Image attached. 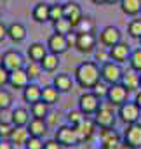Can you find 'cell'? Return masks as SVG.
Masks as SVG:
<instances>
[{"mask_svg": "<svg viewBox=\"0 0 141 149\" xmlns=\"http://www.w3.org/2000/svg\"><path fill=\"white\" fill-rule=\"evenodd\" d=\"M30 113H32V116L33 118H40V120H45L47 118V114H49V106L44 102V101H38V102H33L32 106H30Z\"/></svg>", "mask_w": 141, "mask_h": 149, "instance_id": "31", "label": "cell"}, {"mask_svg": "<svg viewBox=\"0 0 141 149\" xmlns=\"http://www.w3.org/2000/svg\"><path fill=\"white\" fill-rule=\"evenodd\" d=\"M30 139V132L26 127H14L12 130V135H11V142L16 144V146H25V142Z\"/></svg>", "mask_w": 141, "mask_h": 149, "instance_id": "29", "label": "cell"}, {"mask_svg": "<svg viewBox=\"0 0 141 149\" xmlns=\"http://www.w3.org/2000/svg\"><path fill=\"white\" fill-rule=\"evenodd\" d=\"M14 125L11 121H0V139H11Z\"/></svg>", "mask_w": 141, "mask_h": 149, "instance_id": "41", "label": "cell"}, {"mask_svg": "<svg viewBox=\"0 0 141 149\" xmlns=\"http://www.w3.org/2000/svg\"><path fill=\"white\" fill-rule=\"evenodd\" d=\"M108 52H110V61H115V63H118V64H124V63L129 61L133 49H131L129 43H125V42H118L117 45L110 47Z\"/></svg>", "mask_w": 141, "mask_h": 149, "instance_id": "12", "label": "cell"}, {"mask_svg": "<svg viewBox=\"0 0 141 149\" xmlns=\"http://www.w3.org/2000/svg\"><path fill=\"white\" fill-rule=\"evenodd\" d=\"M101 99L92 92V90H85L78 95V109L84 113L85 116H94L96 111L101 108Z\"/></svg>", "mask_w": 141, "mask_h": 149, "instance_id": "3", "label": "cell"}, {"mask_svg": "<svg viewBox=\"0 0 141 149\" xmlns=\"http://www.w3.org/2000/svg\"><path fill=\"white\" fill-rule=\"evenodd\" d=\"M127 33H129V37H131V38L140 40V38H141V17L133 19V21L127 24Z\"/></svg>", "mask_w": 141, "mask_h": 149, "instance_id": "35", "label": "cell"}, {"mask_svg": "<svg viewBox=\"0 0 141 149\" xmlns=\"http://www.w3.org/2000/svg\"><path fill=\"white\" fill-rule=\"evenodd\" d=\"M140 47H141V38H140Z\"/></svg>", "mask_w": 141, "mask_h": 149, "instance_id": "53", "label": "cell"}, {"mask_svg": "<svg viewBox=\"0 0 141 149\" xmlns=\"http://www.w3.org/2000/svg\"><path fill=\"white\" fill-rule=\"evenodd\" d=\"M26 128H28V132H30V135L32 137H44L45 134H47V123H45V120H40V118H32L30 120V123L26 125Z\"/></svg>", "mask_w": 141, "mask_h": 149, "instance_id": "23", "label": "cell"}, {"mask_svg": "<svg viewBox=\"0 0 141 149\" xmlns=\"http://www.w3.org/2000/svg\"><path fill=\"white\" fill-rule=\"evenodd\" d=\"M0 64L11 73V71H16V70L25 68V66H26V59H25V56H23L19 50L11 49V50H5V52L2 54V57H0Z\"/></svg>", "mask_w": 141, "mask_h": 149, "instance_id": "4", "label": "cell"}, {"mask_svg": "<svg viewBox=\"0 0 141 149\" xmlns=\"http://www.w3.org/2000/svg\"><path fill=\"white\" fill-rule=\"evenodd\" d=\"M47 52H49V50H47V45H44V43H40V42H35V43H32V45L28 47V59H30V61H35V63H40V61L45 57Z\"/></svg>", "mask_w": 141, "mask_h": 149, "instance_id": "27", "label": "cell"}, {"mask_svg": "<svg viewBox=\"0 0 141 149\" xmlns=\"http://www.w3.org/2000/svg\"><path fill=\"white\" fill-rule=\"evenodd\" d=\"M12 102H14V99H12V94H11V90H7V88H0V111H7L11 106H12Z\"/></svg>", "mask_w": 141, "mask_h": 149, "instance_id": "33", "label": "cell"}, {"mask_svg": "<svg viewBox=\"0 0 141 149\" xmlns=\"http://www.w3.org/2000/svg\"><path fill=\"white\" fill-rule=\"evenodd\" d=\"M65 17V12H63V3H52L51 5V21L56 23L59 19Z\"/></svg>", "mask_w": 141, "mask_h": 149, "instance_id": "40", "label": "cell"}, {"mask_svg": "<svg viewBox=\"0 0 141 149\" xmlns=\"http://www.w3.org/2000/svg\"><path fill=\"white\" fill-rule=\"evenodd\" d=\"M98 37L94 35V33H77V37H75V49H77V52H80V54H91V52H94L98 47Z\"/></svg>", "mask_w": 141, "mask_h": 149, "instance_id": "8", "label": "cell"}, {"mask_svg": "<svg viewBox=\"0 0 141 149\" xmlns=\"http://www.w3.org/2000/svg\"><path fill=\"white\" fill-rule=\"evenodd\" d=\"M84 118H85V114L80 111L78 108L66 113V121H68V125H71V127H77L80 121H84Z\"/></svg>", "mask_w": 141, "mask_h": 149, "instance_id": "37", "label": "cell"}, {"mask_svg": "<svg viewBox=\"0 0 141 149\" xmlns=\"http://www.w3.org/2000/svg\"><path fill=\"white\" fill-rule=\"evenodd\" d=\"M108 88H110V85H108V83H105L103 80H99V81H98V83L91 88V90H92V92H94V94L101 99V101H103V99H106V95H108Z\"/></svg>", "mask_w": 141, "mask_h": 149, "instance_id": "39", "label": "cell"}, {"mask_svg": "<svg viewBox=\"0 0 141 149\" xmlns=\"http://www.w3.org/2000/svg\"><path fill=\"white\" fill-rule=\"evenodd\" d=\"M59 64H61L59 56H58V54H54V52H47V54H45V57L40 61L42 70H44V71H47V73H54V71L59 68Z\"/></svg>", "mask_w": 141, "mask_h": 149, "instance_id": "26", "label": "cell"}, {"mask_svg": "<svg viewBox=\"0 0 141 149\" xmlns=\"http://www.w3.org/2000/svg\"><path fill=\"white\" fill-rule=\"evenodd\" d=\"M52 85L61 94H65V92H70L73 88V80H71V76L68 73H58L54 76V80H52Z\"/></svg>", "mask_w": 141, "mask_h": 149, "instance_id": "24", "label": "cell"}, {"mask_svg": "<svg viewBox=\"0 0 141 149\" xmlns=\"http://www.w3.org/2000/svg\"><path fill=\"white\" fill-rule=\"evenodd\" d=\"M63 146L56 141V139H47L44 141V149H61Z\"/></svg>", "mask_w": 141, "mask_h": 149, "instance_id": "44", "label": "cell"}, {"mask_svg": "<svg viewBox=\"0 0 141 149\" xmlns=\"http://www.w3.org/2000/svg\"><path fill=\"white\" fill-rule=\"evenodd\" d=\"M5 85H9V71L0 64V88Z\"/></svg>", "mask_w": 141, "mask_h": 149, "instance_id": "43", "label": "cell"}, {"mask_svg": "<svg viewBox=\"0 0 141 149\" xmlns=\"http://www.w3.org/2000/svg\"><path fill=\"white\" fill-rule=\"evenodd\" d=\"M73 76H75V81L80 88L91 90L101 80V66L96 61H82L75 68Z\"/></svg>", "mask_w": 141, "mask_h": 149, "instance_id": "1", "label": "cell"}, {"mask_svg": "<svg viewBox=\"0 0 141 149\" xmlns=\"http://www.w3.org/2000/svg\"><path fill=\"white\" fill-rule=\"evenodd\" d=\"M63 12H65V17L73 24V30H75V26L78 24V21L84 17L82 7H80L77 2H66V3H63Z\"/></svg>", "mask_w": 141, "mask_h": 149, "instance_id": "15", "label": "cell"}, {"mask_svg": "<svg viewBox=\"0 0 141 149\" xmlns=\"http://www.w3.org/2000/svg\"><path fill=\"white\" fill-rule=\"evenodd\" d=\"M101 141H103V149H120V146L124 144L122 137L113 128L101 130Z\"/></svg>", "mask_w": 141, "mask_h": 149, "instance_id": "17", "label": "cell"}, {"mask_svg": "<svg viewBox=\"0 0 141 149\" xmlns=\"http://www.w3.org/2000/svg\"><path fill=\"white\" fill-rule=\"evenodd\" d=\"M47 50L49 52H54V54H58V56H61V54H65L68 49H70V45H68V37L66 35H59V33H52L51 37L47 38Z\"/></svg>", "mask_w": 141, "mask_h": 149, "instance_id": "13", "label": "cell"}, {"mask_svg": "<svg viewBox=\"0 0 141 149\" xmlns=\"http://www.w3.org/2000/svg\"><path fill=\"white\" fill-rule=\"evenodd\" d=\"M30 111L25 108H16L11 111V123L14 127H26L30 123Z\"/></svg>", "mask_w": 141, "mask_h": 149, "instance_id": "22", "label": "cell"}, {"mask_svg": "<svg viewBox=\"0 0 141 149\" xmlns=\"http://www.w3.org/2000/svg\"><path fill=\"white\" fill-rule=\"evenodd\" d=\"M7 38V24L0 21V42H4Z\"/></svg>", "mask_w": 141, "mask_h": 149, "instance_id": "47", "label": "cell"}, {"mask_svg": "<svg viewBox=\"0 0 141 149\" xmlns=\"http://www.w3.org/2000/svg\"><path fill=\"white\" fill-rule=\"evenodd\" d=\"M0 149H14V144L9 139H0Z\"/></svg>", "mask_w": 141, "mask_h": 149, "instance_id": "46", "label": "cell"}, {"mask_svg": "<svg viewBox=\"0 0 141 149\" xmlns=\"http://www.w3.org/2000/svg\"><path fill=\"white\" fill-rule=\"evenodd\" d=\"M140 85H141V73H140Z\"/></svg>", "mask_w": 141, "mask_h": 149, "instance_id": "51", "label": "cell"}, {"mask_svg": "<svg viewBox=\"0 0 141 149\" xmlns=\"http://www.w3.org/2000/svg\"><path fill=\"white\" fill-rule=\"evenodd\" d=\"M120 10L125 16L136 17L141 14V0H120Z\"/></svg>", "mask_w": 141, "mask_h": 149, "instance_id": "25", "label": "cell"}, {"mask_svg": "<svg viewBox=\"0 0 141 149\" xmlns=\"http://www.w3.org/2000/svg\"><path fill=\"white\" fill-rule=\"evenodd\" d=\"M23 101L26 104H33V102H38L42 101V87L35 83V81H30L25 88H23Z\"/></svg>", "mask_w": 141, "mask_h": 149, "instance_id": "19", "label": "cell"}, {"mask_svg": "<svg viewBox=\"0 0 141 149\" xmlns=\"http://www.w3.org/2000/svg\"><path fill=\"white\" fill-rule=\"evenodd\" d=\"M118 42H122V31H120L117 26L108 24V26H105V28L101 30V33H99V43H101L103 47L110 49V47L117 45Z\"/></svg>", "mask_w": 141, "mask_h": 149, "instance_id": "11", "label": "cell"}, {"mask_svg": "<svg viewBox=\"0 0 141 149\" xmlns=\"http://www.w3.org/2000/svg\"><path fill=\"white\" fill-rule=\"evenodd\" d=\"M32 17L35 23H40V24L51 21V3H47V2L35 3V7L32 9Z\"/></svg>", "mask_w": 141, "mask_h": 149, "instance_id": "18", "label": "cell"}, {"mask_svg": "<svg viewBox=\"0 0 141 149\" xmlns=\"http://www.w3.org/2000/svg\"><path fill=\"white\" fill-rule=\"evenodd\" d=\"M59 90L54 87V85H45L42 87V101L47 104V106H52L59 101Z\"/></svg>", "mask_w": 141, "mask_h": 149, "instance_id": "28", "label": "cell"}, {"mask_svg": "<svg viewBox=\"0 0 141 149\" xmlns=\"http://www.w3.org/2000/svg\"><path fill=\"white\" fill-rule=\"evenodd\" d=\"M120 149H134V148H131V146H127V144H122V146H120Z\"/></svg>", "mask_w": 141, "mask_h": 149, "instance_id": "50", "label": "cell"}, {"mask_svg": "<svg viewBox=\"0 0 141 149\" xmlns=\"http://www.w3.org/2000/svg\"><path fill=\"white\" fill-rule=\"evenodd\" d=\"M122 141L124 144L131 146L134 149H141V123H131L125 125L124 134H122Z\"/></svg>", "mask_w": 141, "mask_h": 149, "instance_id": "10", "label": "cell"}, {"mask_svg": "<svg viewBox=\"0 0 141 149\" xmlns=\"http://www.w3.org/2000/svg\"><path fill=\"white\" fill-rule=\"evenodd\" d=\"M2 2H7V0H2Z\"/></svg>", "mask_w": 141, "mask_h": 149, "instance_id": "54", "label": "cell"}, {"mask_svg": "<svg viewBox=\"0 0 141 149\" xmlns=\"http://www.w3.org/2000/svg\"><path fill=\"white\" fill-rule=\"evenodd\" d=\"M25 70H26V73L30 76V80L33 81L37 78H40V74H42V66H40V63H35V61H28L26 63V66H25Z\"/></svg>", "mask_w": 141, "mask_h": 149, "instance_id": "34", "label": "cell"}, {"mask_svg": "<svg viewBox=\"0 0 141 149\" xmlns=\"http://www.w3.org/2000/svg\"><path fill=\"white\" fill-rule=\"evenodd\" d=\"M56 116H58V113H49V114H47V118H45L47 127H54V125H56Z\"/></svg>", "mask_w": 141, "mask_h": 149, "instance_id": "45", "label": "cell"}, {"mask_svg": "<svg viewBox=\"0 0 141 149\" xmlns=\"http://www.w3.org/2000/svg\"><path fill=\"white\" fill-rule=\"evenodd\" d=\"M92 3H96V5H101V3H106V0H91Z\"/></svg>", "mask_w": 141, "mask_h": 149, "instance_id": "49", "label": "cell"}, {"mask_svg": "<svg viewBox=\"0 0 141 149\" xmlns=\"http://www.w3.org/2000/svg\"><path fill=\"white\" fill-rule=\"evenodd\" d=\"M134 102L138 104V108L141 109V90H138V92H136V97H134Z\"/></svg>", "mask_w": 141, "mask_h": 149, "instance_id": "48", "label": "cell"}, {"mask_svg": "<svg viewBox=\"0 0 141 149\" xmlns=\"http://www.w3.org/2000/svg\"><path fill=\"white\" fill-rule=\"evenodd\" d=\"M122 76H124L122 64H118L115 61H108L105 64H101V80L105 83H108V85L120 83L122 81Z\"/></svg>", "mask_w": 141, "mask_h": 149, "instance_id": "5", "label": "cell"}, {"mask_svg": "<svg viewBox=\"0 0 141 149\" xmlns=\"http://www.w3.org/2000/svg\"><path fill=\"white\" fill-rule=\"evenodd\" d=\"M7 38H11L14 43H21L26 38V26L18 21L7 24Z\"/></svg>", "mask_w": 141, "mask_h": 149, "instance_id": "20", "label": "cell"}, {"mask_svg": "<svg viewBox=\"0 0 141 149\" xmlns=\"http://www.w3.org/2000/svg\"><path fill=\"white\" fill-rule=\"evenodd\" d=\"M0 17H2V9H0Z\"/></svg>", "mask_w": 141, "mask_h": 149, "instance_id": "52", "label": "cell"}, {"mask_svg": "<svg viewBox=\"0 0 141 149\" xmlns=\"http://www.w3.org/2000/svg\"><path fill=\"white\" fill-rule=\"evenodd\" d=\"M25 149H44V141L42 137H32L25 142Z\"/></svg>", "mask_w": 141, "mask_h": 149, "instance_id": "42", "label": "cell"}, {"mask_svg": "<svg viewBox=\"0 0 141 149\" xmlns=\"http://www.w3.org/2000/svg\"><path fill=\"white\" fill-rule=\"evenodd\" d=\"M52 26H54V33H59V35H70V33L75 31V30H73V24H71L66 17H63V19L52 23Z\"/></svg>", "mask_w": 141, "mask_h": 149, "instance_id": "32", "label": "cell"}, {"mask_svg": "<svg viewBox=\"0 0 141 149\" xmlns=\"http://www.w3.org/2000/svg\"><path fill=\"white\" fill-rule=\"evenodd\" d=\"M75 128V132H77V135H78V141L80 142H87V141H91L92 139V135L96 134V123H94V120H91L89 116H85L84 118V121H80L77 127H73Z\"/></svg>", "mask_w": 141, "mask_h": 149, "instance_id": "14", "label": "cell"}, {"mask_svg": "<svg viewBox=\"0 0 141 149\" xmlns=\"http://www.w3.org/2000/svg\"><path fill=\"white\" fill-rule=\"evenodd\" d=\"M118 120L124 123V125H131V123H138L141 116V109L138 108V104L134 101H127L124 102L122 106H118V111H117Z\"/></svg>", "mask_w": 141, "mask_h": 149, "instance_id": "6", "label": "cell"}, {"mask_svg": "<svg viewBox=\"0 0 141 149\" xmlns=\"http://www.w3.org/2000/svg\"><path fill=\"white\" fill-rule=\"evenodd\" d=\"M129 66H131V70H134V71L141 73V47L134 49V50L131 52V57H129Z\"/></svg>", "mask_w": 141, "mask_h": 149, "instance_id": "36", "label": "cell"}, {"mask_svg": "<svg viewBox=\"0 0 141 149\" xmlns=\"http://www.w3.org/2000/svg\"><path fill=\"white\" fill-rule=\"evenodd\" d=\"M94 61H96L99 66L110 61V52H108L106 47H98V49L94 50Z\"/></svg>", "mask_w": 141, "mask_h": 149, "instance_id": "38", "label": "cell"}, {"mask_svg": "<svg viewBox=\"0 0 141 149\" xmlns=\"http://www.w3.org/2000/svg\"><path fill=\"white\" fill-rule=\"evenodd\" d=\"M94 28H96L94 19L89 16H84L78 21V24L75 26V33H94Z\"/></svg>", "mask_w": 141, "mask_h": 149, "instance_id": "30", "label": "cell"}, {"mask_svg": "<svg viewBox=\"0 0 141 149\" xmlns=\"http://www.w3.org/2000/svg\"><path fill=\"white\" fill-rule=\"evenodd\" d=\"M54 139L63 148H75V146L80 144L78 135H77V132H75V128L71 125H61V127H58V130L54 134Z\"/></svg>", "mask_w": 141, "mask_h": 149, "instance_id": "7", "label": "cell"}, {"mask_svg": "<svg viewBox=\"0 0 141 149\" xmlns=\"http://www.w3.org/2000/svg\"><path fill=\"white\" fill-rule=\"evenodd\" d=\"M129 94H131V92H129L122 83H115V85H110V88H108V95H106V101H108L111 106L118 108V106H122L124 102L129 101Z\"/></svg>", "mask_w": 141, "mask_h": 149, "instance_id": "9", "label": "cell"}, {"mask_svg": "<svg viewBox=\"0 0 141 149\" xmlns=\"http://www.w3.org/2000/svg\"><path fill=\"white\" fill-rule=\"evenodd\" d=\"M94 123L98 128L101 130H108V128H113L115 127V121H117V113H115V106H111L108 101L101 102V108L96 111L94 114Z\"/></svg>", "mask_w": 141, "mask_h": 149, "instance_id": "2", "label": "cell"}, {"mask_svg": "<svg viewBox=\"0 0 141 149\" xmlns=\"http://www.w3.org/2000/svg\"><path fill=\"white\" fill-rule=\"evenodd\" d=\"M30 81H32V80H30V76H28V73H26L25 68L9 73V85H11L12 88H16V90H23Z\"/></svg>", "mask_w": 141, "mask_h": 149, "instance_id": "16", "label": "cell"}, {"mask_svg": "<svg viewBox=\"0 0 141 149\" xmlns=\"http://www.w3.org/2000/svg\"><path fill=\"white\" fill-rule=\"evenodd\" d=\"M120 83H122L129 92H138V90L141 88V85H140V73H138V71H134V70H125Z\"/></svg>", "mask_w": 141, "mask_h": 149, "instance_id": "21", "label": "cell"}]
</instances>
